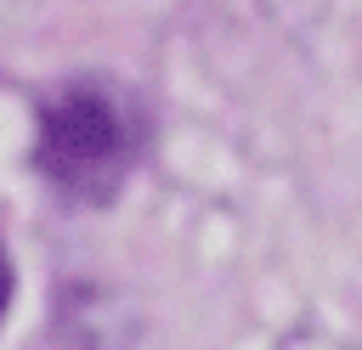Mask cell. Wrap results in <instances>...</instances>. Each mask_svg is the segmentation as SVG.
I'll return each instance as SVG.
<instances>
[{
    "label": "cell",
    "mask_w": 362,
    "mask_h": 350,
    "mask_svg": "<svg viewBox=\"0 0 362 350\" xmlns=\"http://www.w3.org/2000/svg\"><path fill=\"white\" fill-rule=\"evenodd\" d=\"M147 147L141 102L102 73H79L40 102L34 164L74 203H107Z\"/></svg>",
    "instance_id": "obj_1"
},
{
    "label": "cell",
    "mask_w": 362,
    "mask_h": 350,
    "mask_svg": "<svg viewBox=\"0 0 362 350\" xmlns=\"http://www.w3.org/2000/svg\"><path fill=\"white\" fill-rule=\"evenodd\" d=\"M322 6L328 0H260V11H272V17H322Z\"/></svg>",
    "instance_id": "obj_3"
},
{
    "label": "cell",
    "mask_w": 362,
    "mask_h": 350,
    "mask_svg": "<svg viewBox=\"0 0 362 350\" xmlns=\"http://www.w3.org/2000/svg\"><path fill=\"white\" fill-rule=\"evenodd\" d=\"M6 305H11V260L0 248V322H6Z\"/></svg>",
    "instance_id": "obj_4"
},
{
    "label": "cell",
    "mask_w": 362,
    "mask_h": 350,
    "mask_svg": "<svg viewBox=\"0 0 362 350\" xmlns=\"http://www.w3.org/2000/svg\"><path fill=\"white\" fill-rule=\"evenodd\" d=\"M272 350H356V344H345V339H334V333H288V339L272 344Z\"/></svg>",
    "instance_id": "obj_2"
}]
</instances>
